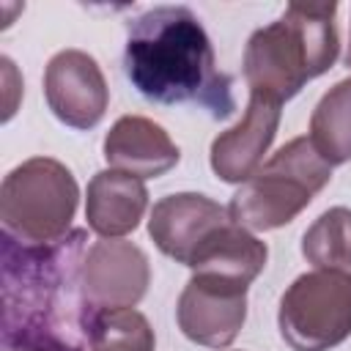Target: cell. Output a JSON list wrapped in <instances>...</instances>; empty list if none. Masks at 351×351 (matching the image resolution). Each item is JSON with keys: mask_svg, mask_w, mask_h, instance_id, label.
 <instances>
[{"mask_svg": "<svg viewBox=\"0 0 351 351\" xmlns=\"http://www.w3.org/2000/svg\"><path fill=\"white\" fill-rule=\"evenodd\" d=\"M3 346L36 343L52 351H90L99 310L82 291L88 230L52 244H19L3 233Z\"/></svg>", "mask_w": 351, "mask_h": 351, "instance_id": "cell-1", "label": "cell"}, {"mask_svg": "<svg viewBox=\"0 0 351 351\" xmlns=\"http://www.w3.org/2000/svg\"><path fill=\"white\" fill-rule=\"evenodd\" d=\"M123 71L154 104H200L211 118L236 107L233 77L217 69L211 38L186 5H156L126 25Z\"/></svg>", "mask_w": 351, "mask_h": 351, "instance_id": "cell-2", "label": "cell"}, {"mask_svg": "<svg viewBox=\"0 0 351 351\" xmlns=\"http://www.w3.org/2000/svg\"><path fill=\"white\" fill-rule=\"evenodd\" d=\"M335 14L337 3H291L274 22L258 27L244 47L250 93L282 104L326 74L340 55Z\"/></svg>", "mask_w": 351, "mask_h": 351, "instance_id": "cell-3", "label": "cell"}, {"mask_svg": "<svg viewBox=\"0 0 351 351\" xmlns=\"http://www.w3.org/2000/svg\"><path fill=\"white\" fill-rule=\"evenodd\" d=\"M332 165L321 159L310 137H293L274 151L230 197L228 214L247 230H274L293 222L329 184Z\"/></svg>", "mask_w": 351, "mask_h": 351, "instance_id": "cell-4", "label": "cell"}, {"mask_svg": "<svg viewBox=\"0 0 351 351\" xmlns=\"http://www.w3.org/2000/svg\"><path fill=\"white\" fill-rule=\"evenodd\" d=\"M77 203L80 186L71 170L52 156H33L3 178V233L19 244H52L71 233Z\"/></svg>", "mask_w": 351, "mask_h": 351, "instance_id": "cell-5", "label": "cell"}, {"mask_svg": "<svg viewBox=\"0 0 351 351\" xmlns=\"http://www.w3.org/2000/svg\"><path fill=\"white\" fill-rule=\"evenodd\" d=\"M282 340L293 351H329L351 335V274L315 269L299 274L277 310Z\"/></svg>", "mask_w": 351, "mask_h": 351, "instance_id": "cell-6", "label": "cell"}, {"mask_svg": "<svg viewBox=\"0 0 351 351\" xmlns=\"http://www.w3.org/2000/svg\"><path fill=\"white\" fill-rule=\"evenodd\" d=\"M247 288L236 280L192 274L176 304L184 337L206 348H228L247 318Z\"/></svg>", "mask_w": 351, "mask_h": 351, "instance_id": "cell-7", "label": "cell"}, {"mask_svg": "<svg viewBox=\"0 0 351 351\" xmlns=\"http://www.w3.org/2000/svg\"><path fill=\"white\" fill-rule=\"evenodd\" d=\"M44 99L52 115L71 129H93L110 104L99 63L82 49H60L44 69Z\"/></svg>", "mask_w": 351, "mask_h": 351, "instance_id": "cell-8", "label": "cell"}, {"mask_svg": "<svg viewBox=\"0 0 351 351\" xmlns=\"http://www.w3.org/2000/svg\"><path fill=\"white\" fill-rule=\"evenodd\" d=\"M228 222V208H222L208 195L176 192L154 203L148 217V233L162 255L173 258L176 263L192 266L195 255Z\"/></svg>", "mask_w": 351, "mask_h": 351, "instance_id": "cell-9", "label": "cell"}, {"mask_svg": "<svg viewBox=\"0 0 351 351\" xmlns=\"http://www.w3.org/2000/svg\"><path fill=\"white\" fill-rule=\"evenodd\" d=\"M151 282L145 252L121 239H99L88 247L82 263V291L93 310L134 307Z\"/></svg>", "mask_w": 351, "mask_h": 351, "instance_id": "cell-10", "label": "cell"}, {"mask_svg": "<svg viewBox=\"0 0 351 351\" xmlns=\"http://www.w3.org/2000/svg\"><path fill=\"white\" fill-rule=\"evenodd\" d=\"M280 107L282 104L269 96L250 93L241 121L228 132H219L211 143L208 159L219 181L244 184L263 165V154L271 148L277 137V126L282 115Z\"/></svg>", "mask_w": 351, "mask_h": 351, "instance_id": "cell-11", "label": "cell"}, {"mask_svg": "<svg viewBox=\"0 0 351 351\" xmlns=\"http://www.w3.org/2000/svg\"><path fill=\"white\" fill-rule=\"evenodd\" d=\"M104 159L110 170L129 173L134 178H159L181 159L170 134L143 115H121L104 134Z\"/></svg>", "mask_w": 351, "mask_h": 351, "instance_id": "cell-12", "label": "cell"}, {"mask_svg": "<svg viewBox=\"0 0 351 351\" xmlns=\"http://www.w3.org/2000/svg\"><path fill=\"white\" fill-rule=\"evenodd\" d=\"M148 208V189L140 178L121 170H99L88 181L85 219L101 239L132 233Z\"/></svg>", "mask_w": 351, "mask_h": 351, "instance_id": "cell-13", "label": "cell"}, {"mask_svg": "<svg viewBox=\"0 0 351 351\" xmlns=\"http://www.w3.org/2000/svg\"><path fill=\"white\" fill-rule=\"evenodd\" d=\"M266 258H269V247L258 236H252L247 228L230 219L195 255L189 269L192 274H211V277H225V280L250 285L263 271Z\"/></svg>", "mask_w": 351, "mask_h": 351, "instance_id": "cell-14", "label": "cell"}, {"mask_svg": "<svg viewBox=\"0 0 351 351\" xmlns=\"http://www.w3.org/2000/svg\"><path fill=\"white\" fill-rule=\"evenodd\" d=\"M310 143L326 165L351 159V77L335 82L310 115Z\"/></svg>", "mask_w": 351, "mask_h": 351, "instance_id": "cell-15", "label": "cell"}, {"mask_svg": "<svg viewBox=\"0 0 351 351\" xmlns=\"http://www.w3.org/2000/svg\"><path fill=\"white\" fill-rule=\"evenodd\" d=\"M302 255L315 269H351V208L324 211L302 236Z\"/></svg>", "mask_w": 351, "mask_h": 351, "instance_id": "cell-16", "label": "cell"}, {"mask_svg": "<svg viewBox=\"0 0 351 351\" xmlns=\"http://www.w3.org/2000/svg\"><path fill=\"white\" fill-rule=\"evenodd\" d=\"M154 329L140 310L121 307L96 313L90 351H154Z\"/></svg>", "mask_w": 351, "mask_h": 351, "instance_id": "cell-17", "label": "cell"}, {"mask_svg": "<svg viewBox=\"0 0 351 351\" xmlns=\"http://www.w3.org/2000/svg\"><path fill=\"white\" fill-rule=\"evenodd\" d=\"M3 351H52V348L36 343H14V346H3Z\"/></svg>", "mask_w": 351, "mask_h": 351, "instance_id": "cell-18", "label": "cell"}, {"mask_svg": "<svg viewBox=\"0 0 351 351\" xmlns=\"http://www.w3.org/2000/svg\"><path fill=\"white\" fill-rule=\"evenodd\" d=\"M346 66L351 69V44H348V52H346Z\"/></svg>", "mask_w": 351, "mask_h": 351, "instance_id": "cell-19", "label": "cell"}]
</instances>
